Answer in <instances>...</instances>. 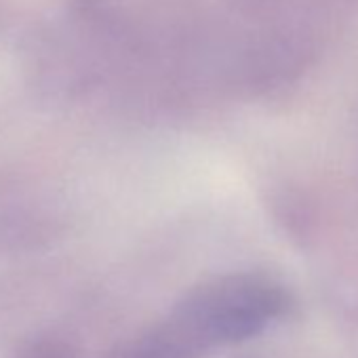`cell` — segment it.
<instances>
[{
  "label": "cell",
  "instance_id": "6da1fadb",
  "mask_svg": "<svg viewBox=\"0 0 358 358\" xmlns=\"http://www.w3.org/2000/svg\"><path fill=\"white\" fill-rule=\"evenodd\" d=\"M291 308L289 293L262 274H230L186 293L164 318L196 352L262 335Z\"/></svg>",
  "mask_w": 358,
  "mask_h": 358
},
{
  "label": "cell",
  "instance_id": "7a4b0ae2",
  "mask_svg": "<svg viewBox=\"0 0 358 358\" xmlns=\"http://www.w3.org/2000/svg\"><path fill=\"white\" fill-rule=\"evenodd\" d=\"M112 358H201L164 320L122 345Z\"/></svg>",
  "mask_w": 358,
  "mask_h": 358
},
{
  "label": "cell",
  "instance_id": "3957f363",
  "mask_svg": "<svg viewBox=\"0 0 358 358\" xmlns=\"http://www.w3.org/2000/svg\"><path fill=\"white\" fill-rule=\"evenodd\" d=\"M30 358H59L55 352H51V350H38L34 356H30Z\"/></svg>",
  "mask_w": 358,
  "mask_h": 358
}]
</instances>
